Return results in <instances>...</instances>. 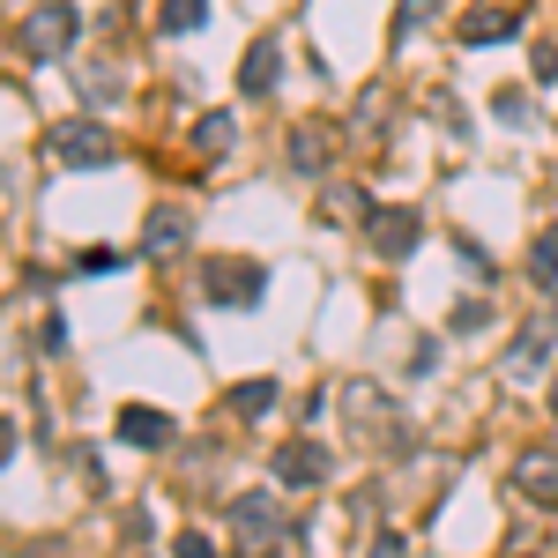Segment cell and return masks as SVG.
Wrapping results in <instances>:
<instances>
[{
    "label": "cell",
    "mask_w": 558,
    "mask_h": 558,
    "mask_svg": "<svg viewBox=\"0 0 558 558\" xmlns=\"http://www.w3.org/2000/svg\"><path fill=\"white\" fill-rule=\"evenodd\" d=\"M83 38V15H75V0H38L31 15H23V31H15V45L31 52V60H68V45Z\"/></svg>",
    "instance_id": "6da1fadb"
},
{
    "label": "cell",
    "mask_w": 558,
    "mask_h": 558,
    "mask_svg": "<svg viewBox=\"0 0 558 558\" xmlns=\"http://www.w3.org/2000/svg\"><path fill=\"white\" fill-rule=\"evenodd\" d=\"M202 299L216 305H260L268 299V268L246 254H209L202 260Z\"/></svg>",
    "instance_id": "7a4b0ae2"
},
{
    "label": "cell",
    "mask_w": 558,
    "mask_h": 558,
    "mask_svg": "<svg viewBox=\"0 0 558 558\" xmlns=\"http://www.w3.org/2000/svg\"><path fill=\"white\" fill-rule=\"evenodd\" d=\"M52 157L68 172H97V165L120 157V142H112V128H97V120H68V128H52Z\"/></svg>",
    "instance_id": "3957f363"
},
{
    "label": "cell",
    "mask_w": 558,
    "mask_h": 558,
    "mask_svg": "<svg viewBox=\"0 0 558 558\" xmlns=\"http://www.w3.org/2000/svg\"><path fill=\"white\" fill-rule=\"evenodd\" d=\"M231 536H239V551L246 558H268L276 551V544H283V514H276V499H239V507H231Z\"/></svg>",
    "instance_id": "277c9868"
},
{
    "label": "cell",
    "mask_w": 558,
    "mask_h": 558,
    "mask_svg": "<svg viewBox=\"0 0 558 558\" xmlns=\"http://www.w3.org/2000/svg\"><path fill=\"white\" fill-rule=\"evenodd\" d=\"M417 239H425V216L417 209H373L365 216V246H373L380 260H402Z\"/></svg>",
    "instance_id": "5b68a950"
},
{
    "label": "cell",
    "mask_w": 558,
    "mask_h": 558,
    "mask_svg": "<svg viewBox=\"0 0 558 558\" xmlns=\"http://www.w3.org/2000/svg\"><path fill=\"white\" fill-rule=\"evenodd\" d=\"M276 484H283V492L328 484V447H320V439H283V447H276Z\"/></svg>",
    "instance_id": "8992f818"
},
{
    "label": "cell",
    "mask_w": 558,
    "mask_h": 558,
    "mask_svg": "<svg viewBox=\"0 0 558 558\" xmlns=\"http://www.w3.org/2000/svg\"><path fill=\"white\" fill-rule=\"evenodd\" d=\"M186 239H194V216L179 209V202H157V209H149V223H142V254H179V246H186Z\"/></svg>",
    "instance_id": "52a82bcc"
},
{
    "label": "cell",
    "mask_w": 558,
    "mask_h": 558,
    "mask_svg": "<svg viewBox=\"0 0 558 558\" xmlns=\"http://www.w3.org/2000/svg\"><path fill=\"white\" fill-rule=\"evenodd\" d=\"M291 165H299L305 179H328V165H336V128H328V120L291 128Z\"/></svg>",
    "instance_id": "ba28073f"
},
{
    "label": "cell",
    "mask_w": 558,
    "mask_h": 558,
    "mask_svg": "<svg viewBox=\"0 0 558 558\" xmlns=\"http://www.w3.org/2000/svg\"><path fill=\"white\" fill-rule=\"evenodd\" d=\"M350 410H357V417H350V425H357V439H365V432H373L380 447H402V439H410V432H402V425H387L395 410H387V402H380V395H373V387H350Z\"/></svg>",
    "instance_id": "9c48e42d"
},
{
    "label": "cell",
    "mask_w": 558,
    "mask_h": 558,
    "mask_svg": "<svg viewBox=\"0 0 558 558\" xmlns=\"http://www.w3.org/2000/svg\"><path fill=\"white\" fill-rule=\"evenodd\" d=\"M112 432H120L128 447H172V417H165V410H149V402H128Z\"/></svg>",
    "instance_id": "30bf717a"
},
{
    "label": "cell",
    "mask_w": 558,
    "mask_h": 558,
    "mask_svg": "<svg viewBox=\"0 0 558 558\" xmlns=\"http://www.w3.org/2000/svg\"><path fill=\"white\" fill-rule=\"evenodd\" d=\"M276 83H283V52H276L268 38H254L246 60H239V89H246V97H268Z\"/></svg>",
    "instance_id": "8fae6325"
},
{
    "label": "cell",
    "mask_w": 558,
    "mask_h": 558,
    "mask_svg": "<svg viewBox=\"0 0 558 558\" xmlns=\"http://www.w3.org/2000/svg\"><path fill=\"white\" fill-rule=\"evenodd\" d=\"M544 365H551V328H521L507 350V380H536Z\"/></svg>",
    "instance_id": "7c38bea8"
},
{
    "label": "cell",
    "mask_w": 558,
    "mask_h": 558,
    "mask_svg": "<svg viewBox=\"0 0 558 558\" xmlns=\"http://www.w3.org/2000/svg\"><path fill=\"white\" fill-rule=\"evenodd\" d=\"M514 484L536 499V507H558V454H521V462H514Z\"/></svg>",
    "instance_id": "4fadbf2b"
},
{
    "label": "cell",
    "mask_w": 558,
    "mask_h": 558,
    "mask_svg": "<svg viewBox=\"0 0 558 558\" xmlns=\"http://www.w3.org/2000/svg\"><path fill=\"white\" fill-rule=\"evenodd\" d=\"M320 216H328V223H357V231H365L373 202H365V194H357L350 179H328V186H320Z\"/></svg>",
    "instance_id": "5bb4252c"
},
{
    "label": "cell",
    "mask_w": 558,
    "mask_h": 558,
    "mask_svg": "<svg viewBox=\"0 0 558 558\" xmlns=\"http://www.w3.org/2000/svg\"><path fill=\"white\" fill-rule=\"evenodd\" d=\"M514 31H521L514 8H470V15H462V38L470 45H499V38H514Z\"/></svg>",
    "instance_id": "9a60e30c"
},
{
    "label": "cell",
    "mask_w": 558,
    "mask_h": 558,
    "mask_svg": "<svg viewBox=\"0 0 558 558\" xmlns=\"http://www.w3.org/2000/svg\"><path fill=\"white\" fill-rule=\"evenodd\" d=\"M260 410H276V380H246V387H231V417H260Z\"/></svg>",
    "instance_id": "2e32d148"
},
{
    "label": "cell",
    "mask_w": 558,
    "mask_h": 558,
    "mask_svg": "<svg viewBox=\"0 0 558 558\" xmlns=\"http://www.w3.org/2000/svg\"><path fill=\"white\" fill-rule=\"evenodd\" d=\"M194 149H202V157H223V149H231V112H202V128H194Z\"/></svg>",
    "instance_id": "e0dca14e"
},
{
    "label": "cell",
    "mask_w": 558,
    "mask_h": 558,
    "mask_svg": "<svg viewBox=\"0 0 558 558\" xmlns=\"http://www.w3.org/2000/svg\"><path fill=\"white\" fill-rule=\"evenodd\" d=\"M209 23V0H165V31L186 38V31H202Z\"/></svg>",
    "instance_id": "ac0fdd59"
},
{
    "label": "cell",
    "mask_w": 558,
    "mask_h": 558,
    "mask_svg": "<svg viewBox=\"0 0 558 558\" xmlns=\"http://www.w3.org/2000/svg\"><path fill=\"white\" fill-rule=\"evenodd\" d=\"M529 276H536V283H558V231H544V239L529 246Z\"/></svg>",
    "instance_id": "d6986e66"
},
{
    "label": "cell",
    "mask_w": 558,
    "mask_h": 558,
    "mask_svg": "<svg viewBox=\"0 0 558 558\" xmlns=\"http://www.w3.org/2000/svg\"><path fill=\"white\" fill-rule=\"evenodd\" d=\"M432 8H439V0H402V15H395V38H410L417 23H432Z\"/></svg>",
    "instance_id": "ffe728a7"
},
{
    "label": "cell",
    "mask_w": 558,
    "mask_h": 558,
    "mask_svg": "<svg viewBox=\"0 0 558 558\" xmlns=\"http://www.w3.org/2000/svg\"><path fill=\"white\" fill-rule=\"evenodd\" d=\"M454 254H462V268H476V276H484V283H492V254H484V246H476V239H454Z\"/></svg>",
    "instance_id": "44dd1931"
},
{
    "label": "cell",
    "mask_w": 558,
    "mask_h": 558,
    "mask_svg": "<svg viewBox=\"0 0 558 558\" xmlns=\"http://www.w3.org/2000/svg\"><path fill=\"white\" fill-rule=\"evenodd\" d=\"M172 558H216V544H209V536H194V529H186V536L172 544Z\"/></svg>",
    "instance_id": "7402d4cb"
},
{
    "label": "cell",
    "mask_w": 558,
    "mask_h": 558,
    "mask_svg": "<svg viewBox=\"0 0 558 558\" xmlns=\"http://www.w3.org/2000/svg\"><path fill=\"white\" fill-rule=\"evenodd\" d=\"M529 68H536V83H558V45H536V60H529Z\"/></svg>",
    "instance_id": "603a6c76"
},
{
    "label": "cell",
    "mask_w": 558,
    "mask_h": 558,
    "mask_svg": "<svg viewBox=\"0 0 558 558\" xmlns=\"http://www.w3.org/2000/svg\"><path fill=\"white\" fill-rule=\"evenodd\" d=\"M551 417H558V373H551Z\"/></svg>",
    "instance_id": "cb8c5ba5"
}]
</instances>
